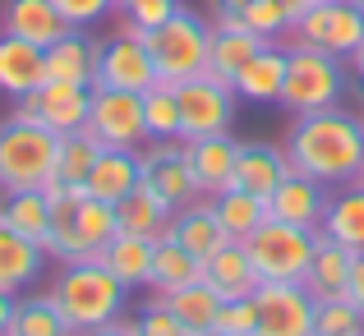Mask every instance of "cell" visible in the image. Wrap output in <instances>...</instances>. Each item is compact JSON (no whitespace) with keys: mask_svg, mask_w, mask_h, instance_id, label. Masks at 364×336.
Segmentation results:
<instances>
[{"mask_svg":"<svg viewBox=\"0 0 364 336\" xmlns=\"http://www.w3.org/2000/svg\"><path fill=\"white\" fill-rule=\"evenodd\" d=\"M291 170L318 180V185H355L364 166V120L341 107L314 111V115H291V129L282 139Z\"/></svg>","mask_w":364,"mask_h":336,"instance_id":"cell-1","label":"cell"},{"mask_svg":"<svg viewBox=\"0 0 364 336\" xmlns=\"http://www.w3.org/2000/svg\"><path fill=\"white\" fill-rule=\"evenodd\" d=\"M51 198V235H46V258L55 263H92L116 235V207L88 198L83 189H46Z\"/></svg>","mask_w":364,"mask_h":336,"instance_id":"cell-2","label":"cell"},{"mask_svg":"<svg viewBox=\"0 0 364 336\" xmlns=\"http://www.w3.org/2000/svg\"><path fill=\"white\" fill-rule=\"evenodd\" d=\"M46 295L55 300V309L65 313V323L74 332H97V327H111L124 313L129 291L92 258V263H60V276L51 281Z\"/></svg>","mask_w":364,"mask_h":336,"instance_id":"cell-3","label":"cell"},{"mask_svg":"<svg viewBox=\"0 0 364 336\" xmlns=\"http://www.w3.org/2000/svg\"><path fill=\"white\" fill-rule=\"evenodd\" d=\"M129 33L143 37V46L152 51V65H157V79L166 83H185L208 74V42H213V23H208L198 9L176 5L161 23L152 28H129Z\"/></svg>","mask_w":364,"mask_h":336,"instance_id":"cell-4","label":"cell"},{"mask_svg":"<svg viewBox=\"0 0 364 336\" xmlns=\"http://www.w3.org/2000/svg\"><path fill=\"white\" fill-rule=\"evenodd\" d=\"M350 92V70L341 55L318 51L309 42H295L286 51V83H282V102L277 107L291 115H314V111H332L341 107Z\"/></svg>","mask_w":364,"mask_h":336,"instance_id":"cell-5","label":"cell"},{"mask_svg":"<svg viewBox=\"0 0 364 336\" xmlns=\"http://www.w3.org/2000/svg\"><path fill=\"white\" fill-rule=\"evenodd\" d=\"M55 152H60V134L9 111L0 120V194L46 189L55 170Z\"/></svg>","mask_w":364,"mask_h":336,"instance_id":"cell-6","label":"cell"},{"mask_svg":"<svg viewBox=\"0 0 364 336\" xmlns=\"http://www.w3.org/2000/svg\"><path fill=\"white\" fill-rule=\"evenodd\" d=\"M245 249H249V263H254L258 281H300L309 258H314V249H318V230L286 226V222H272V217H267V222L245 239Z\"/></svg>","mask_w":364,"mask_h":336,"instance_id":"cell-7","label":"cell"},{"mask_svg":"<svg viewBox=\"0 0 364 336\" xmlns=\"http://www.w3.org/2000/svg\"><path fill=\"white\" fill-rule=\"evenodd\" d=\"M180 92V139H213V134H231L235 124V97L231 83L213 79V74H198V79H185L176 83Z\"/></svg>","mask_w":364,"mask_h":336,"instance_id":"cell-8","label":"cell"},{"mask_svg":"<svg viewBox=\"0 0 364 336\" xmlns=\"http://www.w3.org/2000/svg\"><path fill=\"white\" fill-rule=\"evenodd\" d=\"M291 33H295V42H309L318 51H332L341 60H350L355 46L364 42V9L355 0H314Z\"/></svg>","mask_w":364,"mask_h":336,"instance_id":"cell-9","label":"cell"},{"mask_svg":"<svg viewBox=\"0 0 364 336\" xmlns=\"http://www.w3.org/2000/svg\"><path fill=\"white\" fill-rule=\"evenodd\" d=\"M88 107H92V88L88 83H60V79H46L37 83L28 97L14 102V115H23V120L42 124V129L51 134H79L83 124H88Z\"/></svg>","mask_w":364,"mask_h":336,"instance_id":"cell-10","label":"cell"},{"mask_svg":"<svg viewBox=\"0 0 364 336\" xmlns=\"http://www.w3.org/2000/svg\"><path fill=\"white\" fill-rule=\"evenodd\" d=\"M83 129L102 148H134L148 143V120H143V92H120V88H92V107Z\"/></svg>","mask_w":364,"mask_h":336,"instance_id":"cell-11","label":"cell"},{"mask_svg":"<svg viewBox=\"0 0 364 336\" xmlns=\"http://www.w3.org/2000/svg\"><path fill=\"white\" fill-rule=\"evenodd\" d=\"M139 170H143V185L161 198V203L176 212V207L194 203L198 185H194V170H189V148L185 139H161V143H143L139 148Z\"/></svg>","mask_w":364,"mask_h":336,"instance_id":"cell-12","label":"cell"},{"mask_svg":"<svg viewBox=\"0 0 364 336\" xmlns=\"http://www.w3.org/2000/svg\"><path fill=\"white\" fill-rule=\"evenodd\" d=\"M258 327L254 336H314V300L300 281H263L254 291Z\"/></svg>","mask_w":364,"mask_h":336,"instance_id":"cell-13","label":"cell"},{"mask_svg":"<svg viewBox=\"0 0 364 336\" xmlns=\"http://www.w3.org/2000/svg\"><path fill=\"white\" fill-rule=\"evenodd\" d=\"M157 83V65L152 51L143 46L139 33L120 28V37L97 42V74H92V88H120V92H143Z\"/></svg>","mask_w":364,"mask_h":336,"instance_id":"cell-14","label":"cell"},{"mask_svg":"<svg viewBox=\"0 0 364 336\" xmlns=\"http://www.w3.org/2000/svg\"><path fill=\"white\" fill-rule=\"evenodd\" d=\"M328 203H332V189H328V185H318V180L291 170V175H286L282 185L267 194V217H272V222H286V226L318 230V226H323V212H328Z\"/></svg>","mask_w":364,"mask_h":336,"instance_id":"cell-15","label":"cell"},{"mask_svg":"<svg viewBox=\"0 0 364 336\" xmlns=\"http://www.w3.org/2000/svg\"><path fill=\"white\" fill-rule=\"evenodd\" d=\"M37 83H46V46L14 37V33H0V92L9 102H18Z\"/></svg>","mask_w":364,"mask_h":336,"instance_id":"cell-16","label":"cell"},{"mask_svg":"<svg viewBox=\"0 0 364 336\" xmlns=\"http://www.w3.org/2000/svg\"><path fill=\"white\" fill-rule=\"evenodd\" d=\"M166 235L176 239V244H185L198 263H203V258H213L217 249L231 239V235H226V226L217 222V212H213V198H203V194H198L194 203H185V207H176V212H171Z\"/></svg>","mask_w":364,"mask_h":336,"instance_id":"cell-17","label":"cell"},{"mask_svg":"<svg viewBox=\"0 0 364 336\" xmlns=\"http://www.w3.org/2000/svg\"><path fill=\"white\" fill-rule=\"evenodd\" d=\"M189 170H194V185L203 198L222 194V189L235 185V152L240 143L231 134H213V139H189Z\"/></svg>","mask_w":364,"mask_h":336,"instance_id":"cell-18","label":"cell"},{"mask_svg":"<svg viewBox=\"0 0 364 336\" xmlns=\"http://www.w3.org/2000/svg\"><path fill=\"white\" fill-rule=\"evenodd\" d=\"M286 175H291V157H286L282 143H240V152H235V189L267 198Z\"/></svg>","mask_w":364,"mask_h":336,"instance_id":"cell-19","label":"cell"},{"mask_svg":"<svg viewBox=\"0 0 364 336\" xmlns=\"http://www.w3.org/2000/svg\"><path fill=\"white\" fill-rule=\"evenodd\" d=\"M203 281L213 286L222 300H245V295H254L258 286H263L258 272H254V263H249L245 239H226L213 258H203Z\"/></svg>","mask_w":364,"mask_h":336,"instance_id":"cell-20","label":"cell"},{"mask_svg":"<svg viewBox=\"0 0 364 336\" xmlns=\"http://www.w3.org/2000/svg\"><path fill=\"white\" fill-rule=\"evenodd\" d=\"M282 83H286V51L277 42H267L263 51L235 74L231 88L249 107H277V102H282Z\"/></svg>","mask_w":364,"mask_h":336,"instance_id":"cell-21","label":"cell"},{"mask_svg":"<svg viewBox=\"0 0 364 336\" xmlns=\"http://www.w3.org/2000/svg\"><path fill=\"white\" fill-rule=\"evenodd\" d=\"M0 33H14V37H28L37 46H51L55 37L70 33L65 14L55 9V0H5L0 9Z\"/></svg>","mask_w":364,"mask_h":336,"instance_id":"cell-22","label":"cell"},{"mask_svg":"<svg viewBox=\"0 0 364 336\" xmlns=\"http://www.w3.org/2000/svg\"><path fill=\"white\" fill-rule=\"evenodd\" d=\"M139 180H143L139 152H134V148H102V157H97V166H92L88 185H83V194L97 198V203H111V207H116L124 194H134V189H139Z\"/></svg>","mask_w":364,"mask_h":336,"instance_id":"cell-23","label":"cell"},{"mask_svg":"<svg viewBox=\"0 0 364 336\" xmlns=\"http://www.w3.org/2000/svg\"><path fill=\"white\" fill-rule=\"evenodd\" d=\"M263 37L249 33L245 23H213V42H208V74L222 83H235V74L263 51Z\"/></svg>","mask_w":364,"mask_h":336,"instance_id":"cell-24","label":"cell"},{"mask_svg":"<svg viewBox=\"0 0 364 336\" xmlns=\"http://www.w3.org/2000/svg\"><path fill=\"white\" fill-rule=\"evenodd\" d=\"M350 263H355V254L318 230V249H314V258H309V267H304L300 286L314 295V300H337V295H346Z\"/></svg>","mask_w":364,"mask_h":336,"instance_id":"cell-25","label":"cell"},{"mask_svg":"<svg viewBox=\"0 0 364 336\" xmlns=\"http://www.w3.org/2000/svg\"><path fill=\"white\" fill-rule=\"evenodd\" d=\"M42 263H46V249L37 244V239L18 235L14 226L0 222V286L14 295L33 291L37 276H42Z\"/></svg>","mask_w":364,"mask_h":336,"instance_id":"cell-26","label":"cell"},{"mask_svg":"<svg viewBox=\"0 0 364 336\" xmlns=\"http://www.w3.org/2000/svg\"><path fill=\"white\" fill-rule=\"evenodd\" d=\"M92 74H97V42L88 37V28H70L65 37H55L46 46V79L92 88Z\"/></svg>","mask_w":364,"mask_h":336,"instance_id":"cell-27","label":"cell"},{"mask_svg":"<svg viewBox=\"0 0 364 336\" xmlns=\"http://www.w3.org/2000/svg\"><path fill=\"white\" fill-rule=\"evenodd\" d=\"M152 249L157 239H143V235H111V244L102 249L97 263L107 267L111 276L124 286V291H148V276H152Z\"/></svg>","mask_w":364,"mask_h":336,"instance_id":"cell-28","label":"cell"},{"mask_svg":"<svg viewBox=\"0 0 364 336\" xmlns=\"http://www.w3.org/2000/svg\"><path fill=\"white\" fill-rule=\"evenodd\" d=\"M171 226V207L161 203L157 194H152L148 185L139 180V189L134 194H124L116 203V230L120 235H143V239H161Z\"/></svg>","mask_w":364,"mask_h":336,"instance_id":"cell-29","label":"cell"},{"mask_svg":"<svg viewBox=\"0 0 364 336\" xmlns=\"http://www.w3.org/2000/svg\"><path fill=\"white\" fill-rule=\"evenodd\" d=\"M0 222L14 226L18 235L37 239L46 249V235H51V198L46 189H14V194H0Z\"/></svg>","mask_w":364,"mask_h":336,"instance_id":"cell-30","label":"cell"},{"mask_svg":"<svg viewBox=\"0 0 364 336\" xmlns=\"http://www.w3.org/2000/svg\"><path fill=\"white\" fill-rule=\"evenodd\" d=\"M323 235L346 244L350 254H364V189L360 185H346L332 194L328 212H323Z\"/></svg>","mask_w":364,"mask_h":336,"instance_id":"cell-31","label":"cell"},{"mask_svg":"<svg viewBox=\"0 0 364 336\" xmlns=\"http://www.w3.org/2000/svg\"><path fill=\"white\" fill-rule=\"evenodd\" d=\"M203 276V263H198L194 254H189L185 244H176L171 235L157 239V249H152V276H148V291L152 295H171L180 291V286L198 281Z\"/></svg>","mask_w":364,"mask_h":336,"instance_id":"cell-32","label":"cell"},{"mask_svg":"<svg viewBox=\"0 0 364 336\" xmlns=\"http://www.w3.org/2000/svg\"><path fill=\"white\" fill-rule=\"evenodd\" d=\"M97 157H102V143L92 139L88 129L65 134V139H60V152H55L51 185L55 189H83V185H88V175H92V166H97ZM51 185H46V189H51Z\"/></svg>","mask_w":364,"mask_h":336,"instance_id":"cell-33","label":"cell"},{"mask_svg":"<svg viewBox=\"0 0 364 336\" xmlns=\"http://www.w3.org/2000/svg\"><path fill=\"white\" fill-rule=\"evenodd\" d=\"M5 336H79L55 309L51 295H14V313H9Z\"/></svg>","mask_w":364,"mask_h":336,"instance_id":"cell-34","label":"cell"},{"mask_svg":"<svg viewBox=\"0 0 364 336\" xmlns=\"http://www.w3.org/2000/svg\"><path fill=\"white\" fill-rule=\"evenodd\" d=\"M213 212H217V222L226 226L231 239H249L258 226L267 222V198L231 185V189H222V194H213Z\"/></svg>","mask_w":364,"mask_h":336,"instance_id":"cell-35","label":"cell"},{"mask_svg":"<svg viewBox=\"0 0 364 336\" xmlns=\"http://www.w3.org/2000/svg\"><path fill=\"white\" fill-rule=\"evenodd\" d=\"M161 300L171 304V313H176V318L185 323L194 336L213 332L217 309H222V295H217L213 286L203 281V276H198V281H189V286H180V291H171V295H161Z\"/></svg>","mask_w":364,"mask_h":336,"instance_id":"cell-36","label":"cell"},{"mask_svg":"<svg viewBox=\"0 0 364 336\" xmlns=\"http://www.w3.org/2000/svg\"><path fill=\"white\" fill-rule=\"evenodd\" d=\"M143 120H148V143L180 139V92H176V83L157 79L152 88H143Z\"/></svg>","mask_w":364,"mask_h":336,"instance_id":"cell-37","label":"cell"},{"mask_svg":"<svg viewBox=\"0 0 364 336\" xmlns=\"http://www.w3.org/2000/svg\"><path fill=\"white\" fill-rule=\"evenodd\" d=\"M360 332H364V309L350 295L318 300V309H314V336H360Z\"/></svg>","mask_w":364,"mask_h":336,"instance_id":"cell-38","label":"cell"},{"mask_svg":"<svg viewBox=\"0 0 364 336\" xmlns=\"http://www.w3.org/2000/svg\"><path fill=\"white\" fill-rule=\"evenodd\" d=\"M240 23L249 28V33H258L263 42H277L282 33H291V14L282 9V0H249Z\"/></svg>","mask_w":364,"mask_h":336,"instance_id":"cell-39","label":"cell"},{"mask_svg":"<svg viewBox=\"0 0 364 336\" xmlns=\"http://www.w3.org/2000/svg\"><path fill=\"white\" fill-rule=\"evenodd\" d=\"M134 336H194V332L171 313V304L161 300V295H152V300L134 313Z\"/></svg>","mask_w":364,"mask_h":336,"instance_id":"cell-40","label":"cell"},{"mask_svg":"<svg viewBox=\"0 0 364 336\" xmlns=\"http://www.w3.org/2000/svg\"><path fill=\"white\" fill-rule=\"evenodd\" d=\"M254 327H258L254 295H245V300H222V309H217V323H213V332H226V336H254Z\"/></svg>","mask_w":364,"mask_h":336,"instance_id":"cell-41","label":"cell"},{"mask_svg":"<svg viewBox=\"0 0 364 336\" xmlns=\"http://www.w3.org/2000/svg\"><path fill=\"white\" fill-rule=\"evenodd\" d=\"M55 9L65 14L70 28H97L116 9V0H55Z\"/></svg>","mask_w":364,"mask_h":336,"instance_id":"cell-42","label":"cell"},{"mask_svg":"<svg viewBox=\"0 0 364 336\" xmlns=\"http://www.w3.org/2000/svg\"><path fill=\"white\" fill-rule=\"evenodd\" d=\"M249 0H213V23H240Z\"/></svg>","mask_w":364,"mask_h":336,"instance_id":"cell-43","label":"cell"},{"mask_svg":"<svg viewBox=\"0 0 364 336\" xmlns=\"http://www.w3.org/2000/svg\"><path fill=\"white\" fill-rule=\"evenodd\" d=\"M346 295L364 309V254H355V263H350V281H346Z\"/></svg>","mask_w":364,"mask_h":336,"instance_id":"cell-44","label":"cell"},{"mask_svg":"<svg viewBox=\"0 0 364 336\" xmlns=\"http://www.w3.org/2000/svg\"><path fill=\"white\" fill-rule=\"evenodd\" d=\"M79 336H134V318H124V313H120V318L111 323V327H97V332H79Z\"/></svg>","mask_w":364,"mask_h":336,"instance_id":"cell-45","label":"cell"},{"mask_svg":"<svg viewBox=\"0 0 364 336\" xmlns=\"http://www.w3.org/2000/svg\"><path fill=\"white\" fill-rule=\"evenodd\" d=\"M9 313H14V291H5V286H0V336L9 332Z\"/></svg>","mask_w":364,"mask_h":336,"instance_id":"cell-46","label":"cell"},{"mask_svg":"<svg viewBox=\"0 0 364 336\" xmlns=\"http://www.w3.org/2000/svg\"><path fill=\"white\" fill-rule=\"evenodd\" d=\"M143 5H180V0H116L120 14H134V9H143Z\"/></svg>","mask_w":364,"mask_h":336,"instance_id":"cell-47","label":"cell"},{"mask_svg":"<svg viewBox=\"0 0 364 336\" xmlns=\"http://www.w3.org/2000/svg\"><path fill=\"white\" fill-rule=\"evenodd\" d=\"M350 74H355V83H360V97H364V42L355 46V55H350Z\"/></svg>","mask_w":364,"mask_h":336,"instance_id":"cell-48","label":"cell"},{"mask_svg":"<svg viewBox=\"0 0 364 336\" xmlns=\"http://www.w3.org/2000/svg\"><path fill=\"white\" fill-rule=\"evenodd\" d=\"M309 5H314V0H282V9H286V14H291V28L300 23V14H304V9H309Z\"/></svg>","mask_w":364,"mask_h":336,"instance_id":"cell-49","label":"cell"},{"mask_svg":"<svg viewBox=\"0 0 364 336\" xmlns=\"http://www.w3.org/2000/svg\"><path fill=\"white\" fill-rule=\"evenodd\" d=\"M355 185H360V189H364V166H360V175H355Z\"/></svg>","mask_w":364,"mask_h":336,"instance_id":"cell-50","label":"cell"},{"mask_svg":"<svg viewBox=\"0 0 364 336\" xmlns=\"http://www.w3.org/2000/svg\"><path fill=\"white\" fill-rule=\"evenodd\" d=\"M203 336H226V332H203Z\"/></svg>","mask_w":364,"mask_h":336,"instance_id":"cell-51","label":"cell"},{"mask_svg":"<svg viewBox=\"0 0 364 336\" xmlns=\"http://www.w3.org/2000/svg\"><path fill=\"white\" fill-rule=\"evenodd\" d=\"M355 5H360V9H364V0H355Z\"/></svg>","mask_w":364,"mask_h":336,"instance_id":"cell-52","label":"cell"},{"mask_svg":"<svg viewBox=\"0 0 364 336\" xmlns=\"http://www.w3.org/2000/svg\"><path fill=\"white\" fill-rule=\"evenodd\" d=\"M360 120H364V111H360Z\"/></svg>","mask_w":364,"mask_h":336,"instance_id":"cell-53","label":"cell"},{"mask_svg":"<svg viewBox=\"0 0 364 336\" xmlns=\"http://www.w3.org/2000/svg\"><path fill=\"white\" fill-rule=\"evenodd\" d=\"M360 336H364V332H360Z\"/></svg>","mask_w":364,"mask_h":336,"instance_id":"cell-54","label":"cell"}]
</instances>
